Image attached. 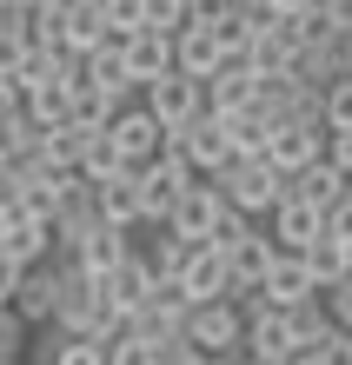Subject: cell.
Wrapping results in <instances>:
<instances>
[{"instance_id":"4fadbf2b","label":"cell","mask_w":352,"mask_h":365,"mask_svg":"<svg viewBox=\"0 0 352 365\" xmlns=\"http://www.w3.org/2000/svg\"><path fill=\"white\" fill-rule=\"evenodd\" d=\"M206 120H233V113H246L253 93H259V80L246 73V60H219V73L206 80Z\"/></svg>"},{"instance_id":"9a60e30c","label":"cell","mask_w":352,"mask_h":365,"mask_svg":"<svg viewBox=\"0 0 352 365\" xmlns=\"http://www.w3.org/2000/svg\"><path fill=\"white\" fill-rule=\"evenodd\" d=\"M126 252H134V232H114V226H94V232H86V240L74 246V272H80V279H94V286H100V279L114 272V266L126 259Z\"/></svg>"},{"instance_id":"83f0119b","label":"cell","mask_w":352,"mask_h":365,"mask_svg":"<svg viewBox=\"0 0 352 365\" xmlns=\"http://www.w3.org/2000/svg\"><path fill=\"white\" fill-rule=\"evenodd\" d=\"M326 240H339V246H352V192L326 212Z\"/></svg>"},{"instance_id":"7c38bea8","label":"cell","mask_w":352,"mask_h":365,"mask_svg":"<svg viewBox=\"0 0 352 365\" xmlns=\"http://www.w3.org/2000/svg\"><path fill=\"white\" fill-rule=\"evenodd\" d=\"M173 286L186 292V306H219V299H233V272H226V259L219 252H206V246H193L186 252V266H180V279Z\"/></svg>"},{"instance_id":"e0dca14e","label":"cell","mask_w":352,"mask_h":365,"mask_svg":"<svg viewBox=\"0 0 352 365\" xmlns=\"http://www.w3.org/2000/svg\"><path fill=\"white\" fill-rule=\"evenodd\" d=\"M273 259H279V246L266 240V232H253V240L239 246V252H226V272H233V299H253L259 286H266Z\"/></svg>"},{"instance_id":"2e32d148","label":"cell","mask_w":352,"mask_h":365,"mask_svg":"<svg viewBox=\"0 0 352 365\" xmlns=\"http://www.w3.org/2000/svg\"><path fill=\"white\" fill-rule=\"evenodd\" d=\"M259 232H266V240H273L279 252H306L313 240H326V220H319L313 206H299V200H286V206H279V212H273V220L259 226Z\"/></svg>"},{"instance_id":"7402d4cb","label":"cell","mask_w":352,"mask_h":365,"mask_svg":"<svg viewBox=\"0 0 352 365\" xmlns=\"http://www.w3.org/2000/svg\"><path fill=\"white\" fill-rule=\"evenodd\" d=\"M299 259H306V272H313V286H319V292H326V286H339V279H352V246H339V240H313Z\"/></svg>"},{"instance_id":"4316f807","label":"cell","mask_w":352,"mask_h":365,"mask_svg":"<svg viewBox=\"0 0 352 365\" xmlns=\"http://www.w3.org/2000/svg\"><path fill=\"white\" fill-rule=\"evenodd\" d=\"M20 346H27V326L14 312H0V365H20Z\"/></svg>"},{"instance_id":"d4e9b609","label":"cell","mask_w":352,"mask_h":365,"mask_svg":"<svg viewBox=\"0 0 352 365\" xmlns=\"http://www.w3.org/2000/svg\"><path fill=\"white\" fill-rule=\"evenodd\" d=\"M319 120H326V133H352V80H333L319 93Z\"/></svg>"},{"instance_id":"f546056e","label":"cell","mask_w":352,"mask_h":365,"mask_svg":"<svg viewBox=\"0 0 352 365\" xmlns=\"http://www.w3.org/2000/svg\"><path fill=\"white\" fill-rule=\"evenodd\" d=\"M14 286H20V266H7V259H0V312L14 306Z\"/></svg>"},{"instance_id":"ffe728a7","label":"cell","mask_w":352,"mask_h":365,"mask_svg":"<svg viewBox=\"0 0 352 365\" xmlns=\"http://www.w3.org/2000/svg\"><path fill=\"white\" fill-rule=\"evenodd\" d=\"M213 126H219V140H226V160H259L266 140H273V120L259 113V106H246V113H233V120H213Z\"/></svg>"},{"instance_id":"603a6c76","label":"cell","mask_w":352,"mask_h":365,"mask_svg":"<svg viewBox=\"0 0 352 365\" xmlns=\"http://www.w3.org/2000/svg\"><path fill=\"white\" fill-rule=\"evenodd\" d=\"M186 252H193V246H180V240H166V232H160L153 246H140V259H146V272L160 279V286H173V279H180V266H186Z\"/></svg>"},{"instance_id":"ac0fdd59","label":"cell","mask_w":352,"mask_h":365,"mask_svg":"<svg viewBox=\"0 0 352 365\" xmlns=\"http://www.w3.org/2000/svg\"><path fill=\"white\" fill-rule=\"evenodd\" d=\"M173 73L193 80V87H206V80L219 73V47H213V34L200 27V20H193V27L173 40Z\"/></svg>"},{"instance_id":"52a82bcc","label":"cell","mask_w":352,"mask_h":365,"mask_svg":"<svg viewBox=\"0 0 352 365\" xmlns=\"http://www.w3.org/2000/svg\"><path fill=\"white\" fill-rule=\"evenodd\" d=\"M106 146L120 153V166H126V173H140V166H153V160H160L166 133L140 113V106H126V113H114V120H106Z\"/></svg>"},{"instance_id":"1f68e13d","label":"cell","mask_w":352,"mask_h":365,"mask_svg":"<svg viewBox=\"0 0 352 365\" xmlns=\"http://www.w3.org/2000/svg\"><path fill=\"white\" fill-rule=\"evenodd\" d=\"M213 365H239V359H213Z\"/></svg>"},{"instance_id":"4dcf8cb0","label":"cell","mask_w":352,"mask_h":365,"mask_svg":"<svg viewBox=\"0 0 352 365\" xmlns=\"http://www.w3.org/2000/svg\"><path fill=\"white\" fill-rule=\"evenodd\" d=\"M326 365H352V332L333 339V352H326Z\"/></svg>"},{"instance_id":"cb8c5ba5","label":"cell","mask_w":352,"mask_h":365,"mask_svg":"<svg viewBox=\"0 0 352 365\" xmlns=\"http://www.w3.org/2000/svg\"><path fill=\"white\" fill-rule=\"evenodd\" d=\"M253 220H239V212H219V220H213V232H206V252H219V259H226V252H239V246H246L253 240Z\"/></svg>"},{"instance_id":"5bb4252c","label":"cell","mask_w":352,"mask_h":365,"mask_svg":"<svg viewBox=\"0 0 352 365\" xmlns=\"http://www.w3.org/2000/svg\"><path fill=\"white\" fill-rule=\"evenodd\" d=\"M120 73H126V87L146 93L153 80H166L173 73V40H153V34H134L120 47Z\"/></svg>"},{"instance_id":"44dd1931","label":"cell","mask_w":352,"mask_h":365,"mask_svg":"<svg viewBox=\"0 0 352 365\" xmlns=\"http://www.w3.org/2000/svg\"><path fill=\"white\" fill-rule=\"evenodd\" d=\"M94 206H100V226H114V232H140V192H134V173H120V180L94 186Z\"/></svg>"},{"instance_id":"f1b7e54d","label":"cell","mask_w":352,"mask_h":365,"mask_svg":"<svg viewBox=\"0 0 352 365\" xmlns=\"http://www.w3.org/2000/svg\"><path fill=\"white\" fill-rule=\"evenodd\" d=\"M106 365H153V352L140 339H114V346H106Z\"/></svg>"},{"instance_id":"277c9868","label":"cell","mask_w":352,"mask_h":365,"mask_svg":"<svg viewBox=\"0 0 352 365\" xmlns=\"http://www.w3.org/2000/svg\"><path fill=\"white\" fill-rule=\"evenodd\" d=\"M140 113L160 126V133H180V126H193L206 113V93L193 87V80H180V73H166V80H153V87L140 93Z\"/></svg>"},{"instance_id":"9c48e42d","label":"cell","mask_w":352,"mask_h":365,"mask_svg":"<svg viewBox=\"0 0 352 365\" xmlns=\"http://www.w3.org/2000/svg\"><path fill=\"white\" fill-rule=\"evenodd\" d=\"M253 299H259V306H273V312H299V306H313V299H319V286H313V272H306L299 252H279L273 272H266V286H259Z\"/></svg>"},{"instance_id":"3957f363","label":"cell","mask_w":352,"mask_h":365,"mask_svg":"<svg viewBox=\"0 0 352 365\" xmlns=\"http://www.w3.org/2000/svg\"><path fill=\"white\" fill-rule=\"evenodd\" d=\"M186 186H193V166H186L180 153H166V146H160V160L134 173V192H140V226H166V212L180 206V192H186Z\"/></svg>"},{"instance_id":"8fae6325","label":"cell","mask_w":352,"mask_h":365,"mask_svg":"<svg viewBox=\"0 0 352 365\" xmlns=\"http://www.w3.org/2000/svg\"><path fill=\"white\" fill-rule=\"evenodd\" d=\"M54 306H60V259L47 266H34V272H20V286H14V319L20 326H54Z\"/></svg>"},{"instance_id":"ba28073f","label":"cell","mask_w":352,"mask_h":365,"mask_svg":"<svg viewBox=\"0 0 352 365\" xmlns=\"http://www.w3.org/2000/svg\"><path fill=\"white\" fill-rule=\"evenodd\" d=\"M219 212H226V206H219V192H213L206 180H193V186L180 192V206L166 212L160 232H166V240H180V246H206V232H213Z\"/></svg>"},{"instance_id":"30bf717a","label":"cell","mask_w":352,"mask_h":365,"mask_svg":"<svg viewBox=\"0 0 352 365\" xmlns=\"http://www.w3.org/2000/svg\"><path fill=\"white\" fill-rule=\"evenodd\" d=\"M153 286H160V279L146 272L140 246H134V252H126V259H120L114 272L100 279V299H106V306H114L120 319H140V312H146V299H153Z\"/></svg>"},{"instance_id":"5b68a950","label":"cell","mask_w":352,"mask_h":365,"mask_svg":"<svg viewBox=\"0 0 352 365\" xmlns=\"http://www.w3.org/2000/svg\"><path fill=\"white\" fill-rule=\"evenodd\" d=\"M319 153H326V126H299V120H286V126H273V140H266V160L279 180H299L306 166H319Z\"/></svg>"},{"instance_id":"7a4b0ae2","label":"cell","mask_w":352,"mask_h":365,"mask_svg":"<svg viewBox=\"0 0 352 365\" xmlns=\"http://www.w3.org/2000/svg\"><path fill=\"white\" fill-rule=\"evenodd\" d=\"M180 339H186V352L193 359H239V339H246V319H239V306L233 299H219V306H193L186 312V326H180Z\"/></svg>"},{"instance_id":"d6986e66","label":"cell","mask_w":352,"mask_h":365,"mask_svg":"<svg viewBox=\"0 0 352 365\" xmlns=\"http://www.w3.org/2000/svg\"><path fill=\"white\" fill-rule=\"evenodd\" d=\"M100 34H106L100 0H67V27H60V60H86V53H100Z\"/></svg>"},{"instance_id":"6da1fadb","label":"cell","mask_w":352,"mask_h":365,"mask_svg":"<svg viewBox=\"0 0 352 365\" xmlns=\"http://www.w3.org/2000/svg\"><path fill=\"white\" fill-rule=\"evenodd\" d=\"M206 186L219 192V206H226V212H239V220H253V226H266L273 212L286 206V180L273 173L266 160H233L226 173H213Z\"/></svg>"},{"instance_id":"484cf974","label":"cell","mask_w":352,"mask_h":365,"mask_svg":"<svg viewBox=\"0 0 352 365\" xmlns=\"http://www.w3.org/2000/svg\"><path fill=\"white\" fill-rule=\"evenodd\" d=\"M319 306H326V319H333L339 332H352V279H339V286H326V292H319Z\"/></svg>"},{"instance_id":"8992f818","label":"cell","mask_w":352,"mask_h":365,"mask_svg":"<svg viewBox=\"0 0 352 365\" xmlns=\"http://www.w3.org/2000/svg\"><path fill=\"white\" fill-rule=\"evenodd\" d=\"M200 27L213 34L219 60H239V53L253 47L259 20H253V0H200Z\"/></svg>"}]
</instances>
